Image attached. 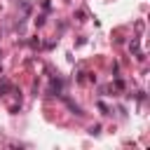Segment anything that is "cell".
Here are the masks:
<instances>
[{
  "mask_svg": "<svg viewBox=\"0 0 150 150\" xmlns=\"http://www.w3.org/2000/svg\"><path fill=\"white\" fill-rule=\"evenodd\" d=\"M66 103H68V105H70V110H73V112H75V115H84V112H82V108H80V105H75V103H73V101H68V98H66Z\"/></svg>",
  "mask_w": 150,
  "mask_h": 150,
  "instance_id": "2",
  "label": "cell"
},
{
  "mask_svg": "<svg viewBox=\"0 0 150 150\" xmlns=\"http://www.w3.org/2000/svg\"><path fill=\"white\" fill-rule=\"evenodd\" d=\"M5 89H12V84H9V82H7V80H2V84H0V94H2V91H5Z\"/></svg>",
  "mask_w": 150,
  "mask_h": 150,
  "instance_id": "3",
  "label": "cell"
},
{
  "mask_svg": "<svg viewBox=\"0 0 150 150\" xmlns=\"http://www.w3.org/2000/svg\"><path fill=\"white\" fill-rule=\"evenodd\" d=\"M61 89H63V82H61V80H52L49 91H52V94H61Z\"/></svg>",
  "mask_w": 150,
  "mask_h": 150,
  "instance_id": "1",
  "label": "cell"
},
{
  "mask_svg": "<svg viewBox=\"0 0 150 150\" xmlns=\"http://www.w3.org/2000/svg\"><path fill=\"white\" fill-rule=\"evenodd\" d=\"M131 52H138V40H131Z\"/></svg>",
  "mask_w": 150,
  "mask_h": 150,
  "instance_id": "4",
  "label": "cell"
}]
</instances>
